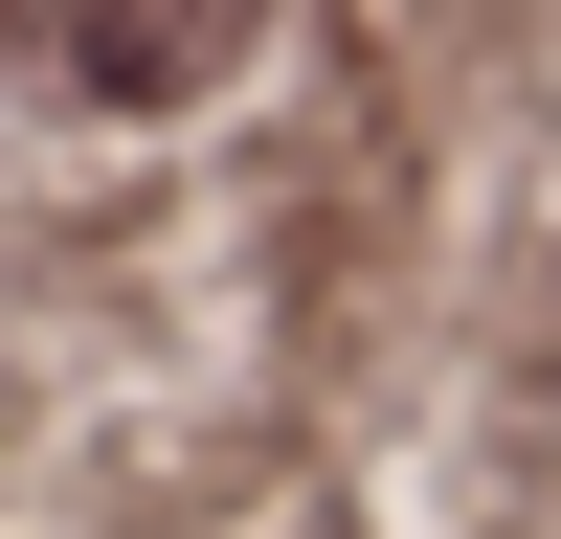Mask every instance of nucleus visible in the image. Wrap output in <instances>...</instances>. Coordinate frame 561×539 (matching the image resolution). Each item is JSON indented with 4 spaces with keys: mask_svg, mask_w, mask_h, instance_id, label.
I'll return each instance as SVG.
<instances>
[{
    "mask_svg": "<svg viewBox=\"0 0 561 539\" xmlns=\"http://www.w3.org/2000/svg\"><path fill=\"white\" fill-rule=\"evenodd\" d=\"M270 0H0V90L45 113H180L203 68H248Z\"/></svg>",
    "mask_w": 561,
    "mask_h": 539,
    "instance_id": "obj_1",
    "label": "nucleus"
}]
</instances>
